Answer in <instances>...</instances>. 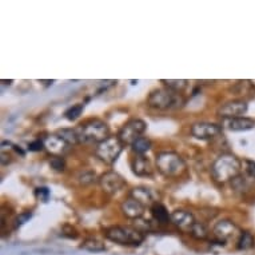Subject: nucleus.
<instances>
[{
    "mask_svg": "<svg viewBox=\"0 0 255 255\" xmlns=\"http://www.w3.org/2000/svg\"><path fill=\"white\" fill-rule=\"evenodd\" d=\"M242 171V162L233 154L219 155L211 166L213 179L219 184L233 182Z\"/></svg>",
    "mask_w": 255,
    "mask_h": 255,
    "instance_id": "nucleus-1",
    "label": "nucleus"
},
{
    "mask_svg": "<svg viewBox=\"0 0 255 255\" xmlns=\"http://www.w3.org/2000/svg\"><path fill=\"white\" fill-rule=\"evenodd\" d=\"M109 241L122 246H140L144 241V231L132 226H110L103 230Z\"/></svg>",
    "mask_w": 255,
    "mask_h": 255,
    "instance_id": "nucleus-2",
    "label": "nucleus"
},
{
    "mask_svg": "<svg viewBox=\"0 0 255 255\" xmlns=\"http://www.w3.org/2000/svg\"><path fill=\"white\" fill-rule=\"evenodd\" d=\"M183 103L184 99L182 98V94H178L167 87L156 88L151 91L147 98V106L158 111L179 109L183 106Z\"/></svg>",
    "mask_w": 255,
    "mask_h": 255,
    "instance_id": "nucleus-3",
    "label": "nucleus"
},
{
    "mask_svg": "<svg viewBox=\"0 0 255 255\" xmlns=\"http://www.w3.org/2000/svg\"><path fill=\"white\" fill-rule=\"evenodd\" d=\"M156 168L166 178H179L186 172L187 166L184 159L174 151H162L156 155Z\"/></svg>",
    "mask_w": 255,
    "mask_h": 255,
    "instance_id": "nucleus-4",
    "label": "nucleus"
},
{
    "mask_svg": "<svg viewBox=\"0 0 255 255\" xmlns=\"http://www.w3.org/2000/svg\"><path fill=\"white\" fill-rule=\"evenodd\" d=\"M80 143H94L99 144L110 138L109 125L102 119H90L84 122L78 128Z\"/></svg>",
    "mask_w": 255,
    "mask_h": 255,
    "instance_id": "nucleus-5",
    "label": "nucleus"
},
{
    "mask_svg": "<svg viewBox=\"0 0 255 255\" xmlns=\"http://www.w3.org/2000/svg\"><path fill=\"white\" fill-rule=\"evenodd\" d=\"M125 144L119 140L118 136H110L95 147L97 158L106 164H114L121 156Z\"/></svg>",
    "mask_w": 255,
    "mask_h": 255,
    "instance_id": "nucleus-6",
    "label": "nucleus"
},
{
    "mask_svg": "<svg viewBox=\"0 0 255 255\" xmlns=\"http://www.w3.org/2000/svg\"><path fill=\"white\" fill-rule=\"evenodd\" d=\"M147 130V123L143 119L135 118L131 121L126 122L122 126V128L118 132V138L125 146H132L139 138H142L143 134Z\"/></svg>",
    "mask_w": 255,
    "mask_h": 255,
    "instance_id": "nucleus-7",
    "label": "nucleus"
},
{
    "mask_svg": "<svg viewBox=\"0 0 255 255\" xmlns=\"http://www.w3.org/2000/svg\"><path fill=\"white\" fill-rule=\"evenodd\" d=\"M241 234L242 231L239 230V227L230 219H222L213 229L214 239L219 245H227L231 241H238Z\"/></svg>",
    "mask_w": 255,
    "mask_h": 255,
    "instance_id": "nucleus-8",
    "label": "nucleus"
},
{
    "mask_svg": "<svg viewBox=\"0 0 255 255\" xmlns=\"http://www.w3.org/2000/svg\"><path fill=\"white\" fill-rule=\"evenodd\" d=\"M222 134L221 123L213 122H197L191 126V135L199 140H211Z\"/></svg>",
    "mask_w": 255,
    "mask_h": 255,
    "instance_id": "nucleus-9",
    "label": "nucleus"
},
{
    "mask_svg": "<svg viewBox=\"0 0 255 255\" xmlns=\"http://www.w3.org/2000/svg\"><path fill=\"white\" fill-rule=\"evenodd\" d=\"M99 184H101L102 190L106 194H109L111 197L122 193L126 188V180L122 178L118 172L115 171H107L99 178Z\"/></svg>",
    "mask_w": 255,
    "mask_h": 255,
    "instance_id": "nucleus-10",
    "label": "nucleus"
},
{
    "mask_svg": "<svg viewBox=\"0 0 255 255\" xmlns=\"http://www.w3.org/2000/svg\"><path fill=\"white\" fill-rule=\"evenodd\" d=\"M247 102L241 101V99H234V101H229L218 109L217 114L222 119H229V118H238L243 117L247 113Z\"/></svg>",
    "mask_w": 255,
    "mask_h": 255,
    "instance_id": "nucleus-11",
    "label": "nucleus"
},
{
    "mask_svg": "<svg viewBox=\"0 0 255 255\" xmlns=\"http://www.w3.org/2000/svg\"><path fill=\"white\" fill-rule=\"evenodd\" d=\"M171 223L175 225L179 230L190 234L197 221H195L193 214L187 210H175L171 213Z\"/></svg>",
    "mask_w": 255,
    "mask_h": 255,
    "instance_id": "nucleus-12",
    "label": "nucleus"
},
{
    "mask_svg": "<svg viewBox=\"0 0 255 255\" xmlns=\"http://www.w3.org/2000/svg\"><path fill=\"white\" fill-rule=\"evenodd\" d=\"M222 128H226L229 131L241 132V131H250L255 127V121L247 117L229 118V119H222Z\"/></svg>",
    "mask_w": 255,
    "mask_h": 255,
    "instance_id": "nucleus-13",
    "label": "nucleus"
},
{
    "mask_svg": "<svg viewBox=\"0 0 255 255\" xmlns=\"http://www.w3.org/2000/svg\"><path fill=\"white\" fill-rule=\"evenodd\" d=\"M130 197L140 202L144 207L147 206H154L158 202V193L155 191L154 188L146 187V186H139L131 190Z\"/></svg>",
    "mask_w": 255,
    "mask_h": 255,
    "instance_id": "nucleus-14",
    "label": "nucleus"
},
{
    "mask_svg": "<svg viewBox=\"0 0 255 255\" xmlns=\"http://www.w3.org/2000/svg\"><path fill=\"white\" fill-rule=\"evenodd\" d=\"M121 211L125 217L130 218V219H139L143 217L146 207L140 202L130 197L121 203Z\"/></svg>",
    "mask_w": 255,
    "mask_h": 255,
    "instance_id": "nucleus-15",
    "label": "nucleus"
},
{
    "mask_svg": "<svg viewBox=\"0 0 255 255\" xmlns=\"http://www.w3.org/2000/svg\"><path fill=\"white\" fill-rule=\"evenodd\" d=\"M44 147L50 154H52V156H63L70 148V146L58 134L47 136L44 139Z\"/></svg>",
    "mask_w": 255,
    "mask_h": 255,
    "instance_id": "nucleus-16",
    "label": "nucleus"
},
{
    "mask_svg": "<svg viewBox=\"0 0 255 255\" xmlns=\"http://www.w3.org/2000/svg\"><path fill=\"white\" fill-rule=\"evenodd\" d=\"M131 168L136 176H151L154 172L151 162L144 155H136L131 162Z\"/></svg>",
    "mask_w": 255,
    "mask_h": 255,
    "instance_id": "nucleus-17",
    "label": "nucleus"
},
{
    "mask_svg": "<svg viewBox=\"0 0 255 255\" xmlns=\"http://www.w3.org/2000/svg\"><path fill=\"white\" fill-rule=\"evenodd\" d=\"M151 214H152V218L158 223H170L171 222V214L168 213V210L166 209V206L162 205L160 202H156L154 206H151Z\"/></svg>",
    "mask_w": 255,
    "mask_h": 255,
    "instance_id": "nucleus-18",
    "label": "nucleus"
},
{
    "mask_svg": "<svg viewBox=\"0 0 255 255\" xmlns=\"http://www.w3.org/2000/svg\"><path fill=\"white\" fill-rule=\"evenodd\" d=\"M56 134H58L59 136L64 140V142L67 143L70 147L76 146V144H79L80 143L78 130H72V128H63V130H59Z\"/></svg>",
    "mask_w": 255,
    "mask_h": 255,
    "instance_id": "nucleus-19",
    "label": "nucleus"
},
{
    "mask_svg": "<svg viewBox=\"0 0 255 255\" xmlns=\"http://www.w3.org/2000/svg\"><path fill=\"white\" fill-rule=\"evenodd\" d=\"M80 247H82L83 250L90 251V253H102V251H106L105 243L97 238L84 239L83 243L80 245Z\"/></svg>",
    "mask_w": 255,
    "mask_h": 255,
    "instance_id": "nucleus-20",
    "label": "nucleus"
},
{
    "mask_svg": "<svg viewBox=\"0 0 255 255\" xmlns=\"http://www.w3.org/2000/svg\"><path fill=\"white\" fill-rule=\"evenodd\" d=\"M151 147H152V142H151L150 139L147 138V136H142L136 142H134L131 148H132V151L136 155H144L151 150Z\"/></svg>",
    "mask_w": 255,
    "mask_h": 255,
    "instance_id": "nucleus-21",
    "label": "nucleus"
},
{
    "mask_svg": "<svg viewBox=\"0 0 255 255\" xmlns=\"http://www.w3.org/2000/svg\"><path fill=\"white\" fill-rule=\"evenodd\" d=\"M160 82H162L166 87L172 90V91L178 92V94H182L188 86V80L186 79H162Z\"/></svg>",
    "mask_w": 255,
    "mask_h": 255,
    "instance_id": "nucleus-22",
    "label": "nucleus"
},
{
    "mask_svg": "<svg viewBox=\"0 0 255 255\" xmlns=\"http://www.w3.org/2000/svg\"><path fill=\"white\" fill-rule=\"evenodd\" d=\"M254 243L255 239L253 234L249 233V231H242V234L237 241V247H238V250H249V249L254 246Z\"/></svg>",
    "mask_w": 255,
    "mask_h": 255,
    "instance_id": "nucleus-23",
    "label": "nucleus"
},
{
    "mask_svg": "<svg viewBox=\"0 0 255 255\" xmlns=\"http://www.w3.org/2000/svg\"><path fill=\"white\" fill-rule=\"evenodd\" d=\"M191 237H194L195 239H199V241H205L209 237V230H207V227L202 223V222H197L195 225H194L193 230L190 233Z\"/></svg>",
    "mask_w": 255,
    "mask_h": 255,
    "instance_id": "nucleus-24",
    "label": "nucleus"
},
{
    "mask_svg": "<svg viewBox=\"0 0 255 255\" xmlns=\"http://www.w3.org/2000/svg\"><path fill=\"white\" fill-rule=\"evenodd\" d=\"M83 109H84V105H82V103L74 105L72 107H70L66 113H64V117L67 118L68 121H75V119H78V118L82 115Z\"/></svg>",
    "mask_w": 255,
    "mask_h": 255,
    "instance_id": "nucleus-25",
    "label": "nucleus"
},
{
    "mask_svg": "<svg viewBox=\"0 0 255 255\" xmlns=\"http://www.w3.org/2000/svg\"><path fill=\"white\" fill-rule=\"evenodd\" d=\"M50 167L56 172H63L66 170V160L63 156H51Z\"/></svg>",
    "mask_w": 255,
    "mask_h": 255,
    "instance_id": "nucleus-26",
    "label": "nucleus"
},
{
    "mask_svg": "<svg viewBox=\"0 0 255 255\" xmlns=\"http://www.w3.org/2000/svg\"><path fill=\"white\" fill-rule=\"evenodd\" d=\"M242 168L247 178L255 180V162H253V160H243Z\"/></svg>",
    "mask_w": 255,
    "mask_h": 255,
    "instance_id": "nucleus-27",
    "label": "nucleus"
},
{
    "mask_svg": "<svg viewBox=\"0 0 255 255\" xmlns=\"http://www.w3.org/2000/svg\"><path fill=\"white\" fill-rule=\"evenodd\" d=\"M32 218V211H25V213L19 214L15 219V229L20 227L21 225H24L25 222H28Z\"/></svg>",
    "mask_w": 255,
    "mask_h": 255,
    "instance_id": "nucleus-28",
    "label": "nucleus"
},
{
    "mask_svg": "<svg viewBox=\"0 0 255 255\" xmlns=\"http://www.w3.org/2000/svg\"><path fill=\"white\" fill-rule=\"evenodd\" d=\"M51 193L50 190L47 187H38L35 190V197L38 198L39 201L42 202H47L48 201V198H50Z\"/></svg>",
    "mask_w": 255,
    "mask_h": 255,
    "instance_id": "nucleus-29",
    "label": "nucleus"
},
{
    "mask_svg": "<svg viewBox=\"0 0 255 255\" xmlns=\"http://www.w3.org/2000/svg\"><path fill=\"white\" fill-rule=\"evenodd\" d=\"M44 140H34L28 144V150L32 152H38V151L44 150Z\"/></svg>",
    "mask_w": 255,
    "mask_h": 255,
    "instance_id": "nucleus-30",
    "label": "nucleus"
},
{
    "mask_svg": "<svg viewBox=\"0 0 255 255\" xmlns=\"http://www.w3.org/2000/svg\"><path fill=\"white\" fill-rule=\"evenodd\" d=\"M79 179L83 184L92 183V182L95 180V174H92V172H83V174L80 175Z\"/></svg>",
    "mask_w": 255,
    "mask_h": 255,
    "instance_id": "nucleus-31",
    "label": "nucleus"
},
{
    "mask_svg": "<svg viewBox=\"0 0 255 255\" xmlns=\"http://www.w3.org/2000/svg\"><path fill=\"white\" fill-rule=\"evenodd\" d=\"M11 162H12V158H11V155H9L8 152H4V151H1V158H0V163H1V166H8Z\"/></svg>",
    "mask_w": 255,
    "mask_h": 255,
    "instance_id": "nucleus-32",
    "label": "nucleus"
},
{
    "mask_svg": "<svg viewBox=\"0 0 255 255\" xmlns=\"http://www.w3.org/2000/svg\"><path fill=\"white\" fill-rule=\"evenodd\" d=\"M13 150L16 151L17 154H20L21 156H24V154H25V152H24V151H23V150H21L20 147H17V146H13Z\"/></svg>",
    "mask_w": 255,
    "mask_h": 255,
    "instance_id": "nucleus-33",
    "label": "nucleus"
},
{
    "mask_svg": "<svg viewBox=\"0 0 255 255\" xmlns=\"http://www.w3.org/2000/svg\"><path fill=\"white\" fill-rule=\"evenodd\" d=\"M1 83H5V84H11V83H12V80H1Z\"/></svg>",
    "mask_w": 255,
    "mask_h": 255,
    "instance_id": "nucleus-34",
    "label": "nucleus"
}]
</instances>
